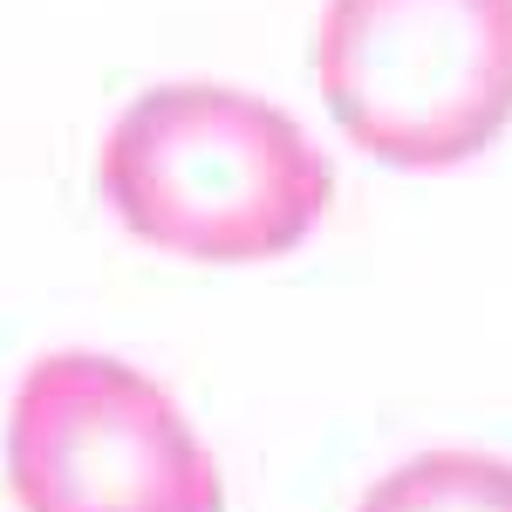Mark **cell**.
Returning <instances> with one entry per match:
<instances>
[{
  "label": "cell",
  "mask_w": 512,
  "mask_h": 512,
  "mask_svg": "<svg viewBox=\"0 0 512 512\" xmlns=\"http://www.w3.org/2000/svg\"><path fill=\"white\" fill-rule=\"evenodd\" d=\"M355 512H512V458L499 451H417L376 478Z\"/></svg>",
  "instance_id": "4"
},
{
  "label": "cell",
  "mask_w": 512,
  "mask_h": 512,
  "mask_svg": "<svg viewBox=\"0 0 512 512\" xmlns=\"http://www.w3.org/2000/svg\"><path fill=\"white\" fill-rule=\"evenodd\" d=\"M315 89L376 164H472L512 130V0H328Z\"/></svg>",
  "instance_id": "2"
},
{
  "label": "cell",
  "mask_w": 512,
  "mask_h": 512,
  "mask_svg": "<svg viewBox=\"0 0 512 512\" xmlns=\"http://www.w3.org/2000/svg\"><path fill=\"white\" fill-rule=\"evenodd\" d=\"M96 192L123 233L198 267L280 260L335 205V164L280 103L233 82H151L96 151Z\"/></svg>",
  "instance_id": "1"
},
{
  "label": "cell",
  "mask_w": 512,
  "mask_h": 512,
  "mask_svg": "<svg viewBox=\"0 0 512 512\" xmlns=\"http://www.w3.org/2000/svg\"><path fill=\"white\" fill-rule=\"evenodd\" d=\"M21 512H226V478L158 376L103 349H48L7 396Z\"/></svg>",
  "instance_id": "3"
}]
</instances>
